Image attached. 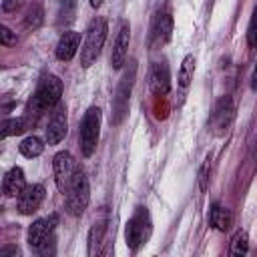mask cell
Segmentation results:
<instances>
[{
    "label": "cell",
    "instance_id": "obj_17",
    "mask_svg": "<svg viewBox=\"0 0 257 257\" xmlns=\"http://www.w3.org/2000/svg\"><path fill=\"white\" fill-rule=\"evenodd\" d=\"M209 223L213 225V229L217 231H227L233 223V215L229 209L221 207V205H213L209 211Z\"/></svg>",
    "mask_w": 257,
    "mask_h": 257
},
{
    "label": "cell",
    "instance_id": "obj_24",
    "mask_svg": "<svg viewBox=\"0 0 257 257\" xmlns=\"http://www.w3.org/2000/svg\"><path fill=\"white\" fill-rule=\"evenodd\" d=\"M74 12H76V0H60V10H58V20L68 24L74 20Z\"/></svg>",
    "mask_w": 257,
    "mask_h": 257
},
{
    "label": "cell",
    "instance_id": "obj_9",
    "mask_svg": "<svg viewBox=\"0 0 257 257\" xmlns=\"http://www.w3.org/2000/svg\"><path fill=\"white\" fill-rule=\"evenodd\" d=\"M52 171H54V183L58 187V191L62 195H66L70 183H72V177L76 173V167H74V159L68 151H60L54 155L52 159Z\"/></svg>",
    "mask_w": 257,
    "mask_h": 257
},
{
    "label": "cell",
    "instance_id": "obj_16",
    "mask_svg": "<svg viewBox=\"0 0 257 257\" xmlns=\"http://www.w3.org/2000/svg\"><path fill=\"white\" fill-rule=\"evenodd\" d=\"M26 187V179H24V171L20 167H12L2 181V193L6 197H18Z\"/></svg>",
    "mask_w": 257,
    "mask_h": 257
},
{
    "label": "cell",
    "instance_id": "obj_2",
    "mask_svg": "<svg viewBox=\"0 0 257 257\" xmlns=\"http://www.w3.org/2000/svg\"><path fill=\"white\" fill-rule=\"evenodd\" d=\"M106 32H108V24L102 16H96L94 20H90V24L84 32V40L80 44V64L84 68L92 66L96 62V58L100 56V50L106 40Z\"/></svg>",
    "mask_w": 257,
    "mask_h": 257
},
{
    "label": "cell",
    "instance_id": "obj_6",
    "mask_svg": "<svg viewBox=\"0 0 257 257\" xmlns=\"http://www.w3.org/2000/svg\"><path fill=\"white\" fill-rule=\"evenodd\" d=\"M98 135H100V108L88 106L80 122V151L84 157H90L96 151Z\"/></svg>",
    "mask_w": 257,
    "mask_h": 257
},
{
    "label": "cell",
    "instance_id": "obj_10",
    "mask_svg": "<svg viewBox=\"0 0 257 257\" xmlns=\"http://www.w3.org/2000/svg\"><path fill=\"white\" fill-rule=\"evenodd\" d=\"M44 201V187L40 183L26 185L24 191L16 197V209L20 215H32Z\"/></svg>",
    "mask_w": 257,
    "mask_h": 257
},
{
    "label": "cell",
    "instance_id": "obj_23",
    "mask_svg": "<svg viewBox=\"0 0 257 257\" xmlns=\"http://www.w3.org/2000/svg\"><path fill=\"white\" fill-rule=\"evenodd\" d=\"M28 126V120L24 116H18V118H6L4 124H2V139L6 137H12V135H22Z\"/></svg>",
    "mask_w": 257,
    "mask_h": 257
},
{
    "label": "cell",
    "instance_id": "obj_25",
    "mask_svg": "<svg viewBox=\"0 0 257 257\" xmlns=\"http://www.w3.org/2000/svg\"><path fill=\"white\" fill-rule=\"evenodd\" d=\"M247 44L251 48H257V4L253 8V14H251V20L247 26Z\"/></svg>",
    "mask_w": 257,
    "mask_h": 257
},
{
    "label": "cell",
    "instance_id": "obj_13",
    "mask_svg": "<svg viewBox=\"0 0 257 257\" xmlns=\"http://www.w3.org/2000/svg\"><path fill=\"white\" fill-rule=\"evenodd\" d=\"M66 131H68L66 110H64V106H56L50 120H48V126H46V143L48 145H58L66 137Z\"/></svg>",
    "mask_w": 257,
    "mask_h": 257
},
{
    "label": "cell",
    "instance_id": "obj_30",
    "mask_svg": "<svg viewBox=\"0 0 257 257\" xmlns=\"http://www.w3.org/2000/svg\"><path fill=\"white\" fill-rule=\"evenodd\" d=\"M8 253H16V255H18V249H16V247H4V249L0 251V255H2V257H4V255H8Z\"/></svg>",
    "mask_w": 257,
    "mask_h": 257
},
{
    "label": "cell",
    "instance_id": "obj_28",
    "mask_svg": "<svg viewBox=\"0 0 257 257\" xmlns=\"http://www.w3.org/2000/svg\"><path fill=\"white\" fill-rule=\"evenodd\" d=\"M18 6H20V0H4V2H2V8H4V12L16 10Z\"/></svg>",
    "mask_w": 257,
    "mask_h": 257
},
{
    "label": "cell",
    "instance_id": "obj_7",
    "mask_svg": "<svg viewBox=\"0 0 257 257\" xmlns=\"http://www.w3.org/2000/svg\"><path fill=\"white\" fill-rule=\"evenodd\" d=\"M56 223H58V215L56 213H50L48 217L36 219L28 227V235H26L28 245L32 249H36V251H42L44 245H48V241H52V233L56 229Z\"/></svg>",
    "mask_w": 257,
    "mask_h": 257
},
{
    "label": "cell",
    "instance_id": "obj_26",
    "mask_svg": "<svg viewBox=\"0 0 257 257\" xmlns=\"http://www.w3.org/2000/svg\"><path fill=\"white\" fill-rule=\"evenodd\" d=\"M209 169H211V161H209V159H205V163H203V167H201V171H199V187H201V191H207Z\"/></svg>",
    "mask_w": 257,
    "mask_h": 257
},
{
    "label": "cell",
    "instance_id": "obj_12",
    "mask_svg": "<svg viewBox=\"0 0 257 257\" xmlns=\"http://www.w3.org/2000/svg\"><path fill=\"white\" fill-rule=\"evenodd\" d=\"M149 86H151L153 94H157V96H165L171 90V72H169V64L165 60H157L151 66Z\"/></svg>",
    "mask_w": 257,
    "mask_h": 257
},
{
    "label": "cell",
    "instance_id": "obj_20",
    "mask_svg": "<svg viewBox=\"0 0 257 257\" xmlns=\"http://www.w3.org/2000/svg\"><path fill=\"white\" fill-rule=\"evenodd\" d=\"M193 72H195V56L193 54H187L181 62V68H179V74H177V80H179V86L181 88H187L193 80Z\"/></svg>",
    "mask_w": 257,
    "mask_h": 257
},
{
    "label": "cell",
    "instance_id": "obj_18",
    "mask_svg": "<svg viewBox=\"0 0 257 257\" xmlns=\"http://www.w3.org/2000/svg\"><path fill=\"white\" fill-rule=\"evenodd\" d=\"M104 231H106V221H96L90 227V231H88V255H98L100 253Z\"/></svg>",
    "mask_w": 257,
    "mask_h": 257
},
{
    "label": "cell",
    "instance_id": "obj_22",
    "mask_svg": "<svg viewBox=\"0 0 257 257\" xmlns=\"http://www.w3.org/2000/svg\"><path fill=\"white\" fill-rule=\"evenodd\" d=\"M44 20V10H42V4L40 2H32L28 12H26V18H24V26L26 28H32L36 30Z\"/></svg>",
    "mask_w": 257,
    "mask_h": 257
},
{
    "label": "cell",
    "instance_id": "obj_19",
    "mask_svg": "<svg viewBox=\"0 0 257 257\" xmlns=\"http://www.w3.org/2000/svg\"><path fill=\"white\" fill-rule=\"evenodd\" d=\"M18 151H20L22 157H26V159H34V157L42 155V151H44V143H42V139L30 135V137H26V139L18 145Z\"/></svg>",
    "mask_w": 257,
    "mask_h": 257
},
{
    "label": "cell",
    "instance_id": "obj_15",
    "mask_svg": "<svg viewBox=\"0 0 257 257\" xmlns=\"http://www.w3.org/2000/svg\"><path fill=\"white\" fill-rule=\"evenodd\" d=\"M78 46H80V32H74V30H66L62 32V36L58 38V44H56V58L62 60V62H68L76 56L78 52Z\"/></svg>",
    "mask_w": 257,
    "mask_h": 257
},
{
    "label": "cell",
    "instance_id": "obj_4",
    "mask_svg": "<svg viewBox=\"0 0 257 257\" xmlns=\"http://www.w3.org/2000/svg\"><path fill=\"white\" fill-rule=\"evenodd\" d=\"M90 201V187H88V179L84 175V171L76 169L72 183L66 191V213L72 217H80L84 213V209L88 207Z\"/></svg>",
    "mask_w": 257,
    "mask_h": 257
},
{
    "label": "cell",
    "instance_id": "obj_29",
    "mask_svg": "<svg viewBox=\"0 0 257 257\" xmlns=\"http://www.w3.org/2000/svg\"><path fill=\"white\" fill-rule=\"evenodd\" d=\"M251 88L257 90V66L253 68V74H251Z\"/></svg>",
    "mask_w": 257,
    "mask_h": 257
},
{
    "label": "cell",
    "instance_id": "obj_31",
    "mask_svg": "<svg viewBox=\"0 0 257 257\" xmlns=\"http://www.w3.org/2000/svg\"><path fill=\"white\" fill-rule=\"evenodd\" d=\"M88 2H90L92 8H100L102 6V0H88Z\"/></svg>",
    "mask_w": 257,
    "mask_h": 257
},
{
    "label": "cell",
    "instance_id": "obj_27",
    "mask_svg": "<svg viewBox=\"0 0 257 257\" xmlns=\"http://www.w3.org/2000/svg\"><path fill=\"white\" fill-rule=\"evenodd\" d=\"M0 42L4 46H10V44H16V34H12L10 28L6 26H0Z\"/></svg>",
    "mask_w": 257,
    "mask_h": 257
},
{
    "label": "cell",
    "instance_id": "obj_14",
    "mask_svg": "<svg viewBox=\"0 0 257 257\" xmlns=\"http://www.w3.org/2000/svg\"><path fill=\"white\" fill-rule=\"evenodd\" d=\"M128 42H131V26H128V22H122L120 28H118V34H116L112 52H110V64H112V68L118 70L124 64L126 54H128Z\"/></svg>",
    "mask_w": 257,
    "mask_h": 257
},
{
    "label": "cell",
    "instance_id": "obj_3",
    "mask_svg": "<svg viewBox=\"0 0 257 257\" xmlns=\"http://www.w3.org/2000/svg\"><path fill=\"white\" fill-rule=\"evenodd\" d=\"M135 78H137V60L131 58L112 96V116H110L112 124H120L128 112V100H131V92L135 86Z\"/></svg>",
    "mask_w": 257,
    "mask_h": 257
},
{
    "label": "cell",
    "instance_id": "obj_11",
    "mask_svg": "<svg viewBox=\"0 0 257 257\" xmlns=\"http://www.w3.org/2000/svg\"><path fill=\"white\" fill-rule=\"evenodd\" d=\"M173 34V16L169 10L159 12L155 22H153V30H151V46L153 48H161L171 40Z\"/></svg>",
    "mask_w": 257,
    "mask_h": 257
},
{
    "label": "cell",
    "instance_id": "obj_1",
    "mask_svg": "<svg viewBox=\"0 0 257 257\" xmlns=\"http://www.w3.org/2000/svg\"><path fill=\"white\" fill-rule=\"evenodd\" d=\"M62 96V82L58 76L54 74H44L28 102V112L34 116H40L48 110H52L54 106H58Z\"/></svg>",
    "mask_w": 257,
    "mask_h": 257
},
{
    "label": "cell",
    "instance_id": "obj_8",
    "mask_svg": "<svg viewBox=\"0 0 257 257\" xmlns=\"http://www.w3.org/2000/svg\"><path fill=\"white\" fill-rule=\"evenodd\" d=\"M233 118H235V104H233L231 96L225 94V96H221V98L217 100V104H215V108H213L211 122H209L211 133H213L215 137H223V135L229 131Z\"/></svg>",
    "mask_w": 257,
    "mask_h": 257
},
{
    "label": "cell",
    "instance_id": "obj_21",
    "mask_svg": "<svg viewBox=\"0 0 257 257\" xmlns=\"http://www.w3.org/2000/svg\"><path fill=\"white\" fill-rule=\"evenodd\" d=\"M249 251V237H247V231L239 229L235 231L233 239H231V247H229V253L235 255V257H241V255H247Z\"/></svg>",
    "mask_w": 257,
    "mask_h": 257
},
{
    "label": "cell",
    "instance_id": "obj_5",
    "mask_svg": "<svg viewBox=\"0 0 257 257\" xmlns=\"http://www.w3.org/2000/svg\"><path fill=\"white\" fill-rule=\"evenodd\" d=\"M149 235H151V215L147 207H137L133 217L126 221V229H124L126 247L131 251H139V247L147 243Z\"/></svg>",
    "mask_w": 257,
    "mask_h": 257
}]
</instances>
